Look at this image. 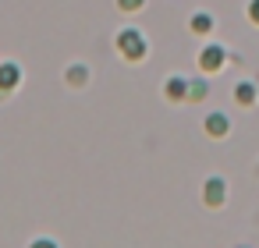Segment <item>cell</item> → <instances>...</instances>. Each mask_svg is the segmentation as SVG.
<instances>
[{
	"instance_id": "cell-5",
	"label": "cell",
	"mask_w": 259,
	"mask_h": 248,
	"mask_svg": "<svg viewBox=\"0 0 259 248\" xmlns=\"http://www.w3.org/2000/svg\"><path fill=\"white\" fill-rule=\"evenodd\" d=\"M206 131H209L213 138H224V135H227V117H224V114H209V117H206Z\"/></svg>"
},
{
	"instance_id": "cell-8",
	"label": "cell",
	"mask_w": 259,
	"mask_h": 248,
	"mask_svg": "<svg viewBox=\"0 0 259 248\" xmlns=\"http://www.w3.org/2000/svg\"><path fill=\"white\" fill-rule=\"evenodd\" d=\"M209 29H213V18H209L206 11H199V15L192 18V32H199V36H206Z\"/></svg>"
},
{
	"instance_id": "cell-10",
	"label": "cell",
	"mask_w": 259,
	"mask_h": 248,
	"mask_svg": "<svg viewBox=\"0 0 259 248\" xmlns=\"http://www.w3.org/2000/svg\"><path fill=\"white\" fill-rule=\"evenodd\" d=\"M117 4H121V11H139L146 0H117Z\"/></svg>"
},
{
	"instance_id": "cell-13",
	"label": "cell",
	"mask_w": 259,
	"mask_h": 248,
	"mask_svg": "<svg viewBox=\"0 0 259 248\" xmlns=\"http://www.w3.org/2000/svg\"><path fill=\"white\" fill-rule=\"evenodd\" d=\"M32 248H57L50 237H39V241H32Z\"/></svg>"
},
{
	"instance_id": "cell-7",
	"label": "cell",
	"mask_w": 259,
	"mask_h": 248,
	"mask_svg": "<svg viewBox=\"0 0 259 248\" xmlns=\"http://www.w3.org/2000/svg\"><path fill=\"white\" fill-rule=\"evenodd\" d=\"M234 96H238L241 107H252V103H255V85H252V82H241V85L234 89Z\"/></svg>"
},
{
	"instance_id": "cell-1",
	"label": "cell",
	"mask_w": 259,
	"mask_h": 248,
	"mask_svg": "<svg viewBox=\"0 0 259 248\" xmlns=\"http://www.w3.org/2000/svg\"><path fill=\"white\" fill-rule=\"evenodd\" d=\"M117 46H121V54H124L128 61H142V57H146V39H142V32H135V29H124V32L117 36Z\"/></svg>"
},
{
	"instance_id": "cell-2",
	"label": "cell",
	"mask_w": 259,
	"mask_h": 248,
	"mask_svg": "<svg viewBox=\"0 0 259 248\" xmlns=\"http://www.w3.org/2000/svg\"><path fill=\"white\" fill-rule=\"evenodd\" d=\"M224 61H227V54H224V46H217V43H209V46L199 54V68H202V71H220Z\"/></svg>"
},
{
	"instance_id": "cell-3",
	"label": "cell",
	"mask_w": 259,
	"mask_h": 248,
	"mask_svg": "<svg viewBox=\"0 0 259 248\" xmlns=\"http://www.w3.org/2000/svg\"><path fill=\"white\" fill-rule=\"evenodd\" d=\"M224 195H227L224 181H220V177H209V181H206V188H202V199H206L209 206H220V202H224Z\"/></svg>"
},
{
	"instance_id": "cell-4",
	"label": "cell",
	"mask_w": 259,
	"mask_h": 248,
	"mask_svg": "<svg viewBox=\"0 0 259 248\" xmlns=\"http://www.w3.org/2000/svg\"><path fill=\"white\" fill-rule=\"evenodd\" d=\"M18 82H22V71H18V64H0V89H4V92H11Z\"/></svg>"
},
{
	"instance_id": "cell-11",
	"label": "cell",
	"mask_w": 259,
	"mask_h": 248,
	"mask_svg": "<svg viewBox=\"0 0 259 248\" xmlns=\"http://www.w3.org/2000/svg\"><path fill=\"white\" fill-rule=\"evenodd\" d=\"M248 18L259 25V0H252V4H248Z\"/></svg>"
},
{
	"instance_id": "cell-12",
	"label": "cell",
	"mask_w": 259,
	"mask_h": 248,
	"mask_svg": "<svg viewBox=\"0 0 259 248\" xmlns=\"http://www.w3.org/2000/svg\"><path fill=\"white\" fill-rule=\"evenodd\" d=\"M71 82H85V68H71Z\"/></svg>"
},
{
	"instance_id": "cell-6",
	"label": "cell",
	"mask_w": 259,
	"mask_h": 248,
	"mask_svg": "<svg viewBox=\"0 0 259 248\" xmlns=\"http://www.w3.org/2000/svg\"><path fill=\"white\" fill-rule=\"evenodd\" d=\"M163 89H167L170 100H188V82H185V78H170Z\"/></svg>"
},
{
	"instance_id": "cell-9",
	"label": "cell",
	"mask_w": 259,
	"mask_h": 248,
	"mask_svg": "<svg viewBox=\"0 0 259 248\" xmlns=\"http://www.w3.org/2000/svg\"><path fill=\"white\" fill-rule=\"evenodd\" d=\"M202 96H206V82H202V78L188 82V100H202Z\"/></svg>"
}]
</instances>
